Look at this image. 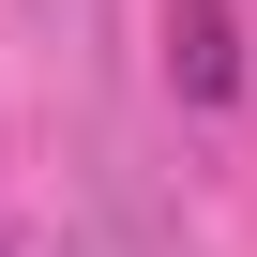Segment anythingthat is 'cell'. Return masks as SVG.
I'll use <instances>...</instances> for the list:
<instances>
[{
	"label": "cell",
	"instance_id": "obj_1",
	"mask_svg": "<svg viewBox=\"0 0 257 257\" xmlns=\"http://www.w3.org/2000/svg\"><path fill=\"white\" fill-rule=\"evenodd\" d=\"M167 76H182L197 106L242 76V46H227V0H167Z\"/></svg>",
	"mask_w": 257,
	"mask_h": 257
}]
</instances>
